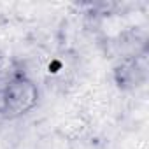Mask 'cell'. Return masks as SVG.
I'll list each match as a JSON object with an SVG mask.
<instances>
[{
  "instance_id": "6da1fadb",
  "label": "cell",
  "mask_w": 149,
  "mask_h": 149,
  "mask_svg": "<svg viewBox=\"0 0 149 149\" xmlns=\"http://www.w3.org/2000/svg\"><path fill=\"white\" fill-rule=\"evenodd\" d=\"M35 98H37L35 88L26 81H18L7 88L4 104H6L7 111L19 114V112H25L26 109H30L35 104Z\"/></svg>"
}]
</instances>
